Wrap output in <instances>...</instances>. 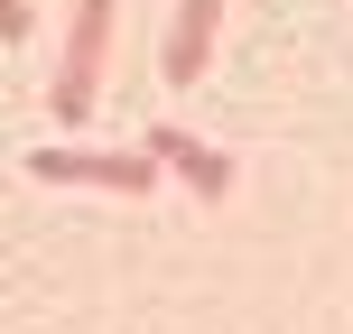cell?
<instances>
[{
    "instance_id": "1",
    "label": "cell",
    "mask_w": 353,
    "mask_h": 334,
    "mask_svg": "<svg viewBox=\"0 0 353 334\" xmlns=\"http://www.w3.org/2000/svg\"><path fill=\"white\" fill-rule=\"evenodd\" d=\"M103 19H112V0H74V47H65V74H56V121H84V103H93V56H103Z\"/></svg>"
},
{
    "instance_id": "2",
    "label": "cell",
    "mask_w": 353,
    "mask_h": 334,
    "mask_svg": "<svg viewBox=\"0 0 353 334\" xmlns=\"http://www.w3.org/2000/svg\"><path fill=\"white\" fill-rule=\"evenodd\" d=\"M28 167L37 176H74V186H121V195L149 186V158H93V149H37Z\"/></svg>"
},
{
    "instance_id": "3",
    "label": "cell",
    "mask_w": 353,
    "mask_h": 334,
    "mask_svg": "<svg viewBox=\"0 0 353 334\" xmlns=\"http://www.w3.org/2000/svg\"><path fill=\"white\" fill-rule=\"evenodd\" d=\"M149 149H159V158H168L176 176H186V186H195V195H223V186H232V167H223V158H214V149H205V140H186V130H159V140H149Z\"/></svg>"
},
{
    "instance_id": "4",
    "label": "cell",
    "mask_w": 353,
    "mask_h": 334,
    "mask_svg": "<svg viewBox=\"0 0 353 334\" xmlns=\"http://www.w3.org/2000/svg\"><path fill=\"white\" fill-rule=\"evenodd\" d=\"M214 10L223 0H176V37H168V84H195V56L214 37Z\"/></svg>"
}]
</instances>
